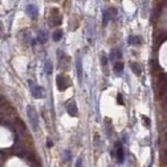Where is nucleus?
Listing matches in <instances>:
<instances>
[{
  "mask_svg": "<svg viewBox=\"0 0 167 167\" xmlns=\"http://www.w3.org/2000/svg\"><path fill=\"white\" fill-rule=\"evenodd\" d=\"M26 112H27L28 120H29L32 129H37L39 127V116H38L37 111L32 107V105H27V107H26Z\"/></svg>",
  "mask_w": 167,
  "mask_h": 167,
  "instance_id": "obj_1",
  "label": "nucleus"
},
{
  "mask_svg": "<svg viewBox=\"0 0 167 167\" xmlns=\"http://www.w3.org/2000/svg\"><path fill=\"white\" fill-rule=\"evenodd\" d=\"M32 94L35 98H42L45 95V90L40 86H32Z\"/></svg>",
  "mask_w": 167,
  "mask_h": 167,
  "instance_id": "obj_2",
  "label": "nucleus"
},
{
  "mask_svg": "<svg viewBox=\"0 0 167 167\" xmlns=\"http://www.w3.org/2000/svg\"><path fill=\"white\" fill-rule=\"evenodd\" d=\"M116 158H117L118 163H122L124 161V151L120 142L116 143Z\"/></svg>",
  "mask_w": 167,
  "mask_h": 167,
  "instance_id": "obj_3",
  "label": "nucleus"
},
{
  "mask_svg": "<svg viewBox=\"0 0 167 167\" xmlns=\"http://www.w3.org/2000/svg\"><path fill=\"white\" fill-rule=\"evenodd\" d=\"M56 85H58L59 90L63 91V90L67 89V87L69 86V84H68L65 76L62 75V74H60V75L56 76Z\"/></svg>",
  "mask_w": 167,
  "mask_h": 167,
  "instance_id": "obj_4",
  "label": "nucleus"
},
{
  "mask_svg": "<svg viewBox=\"0 0 167 167\" xmlns=\"http://www.w3.org/2000/svg\"><path fill=\"white\" fill-rule=\"evenodd\" d=\"M26 13H27V15L32 19H36L37 16H38V8H37V6L32 5V4H29V5H27V8H26Z\"/></svg>",
  "mask_w": 167,
  "mask_h": 167,
  "instance_id": "obj_5",
  "label": "nucleus"
},
{
  "mask_svg": "<svg viewBox=\"0 0 167 167\" xmlns=\"http://www.w3.org/2000/svg\"><path fill=\"white\" fill-rule=\"evenodd\" d=\"M67 112L70 116H72V117L77 115V107H76L75 102H70V104L67 105Z\"/></svg>",
  "mask_w": 167,
  "mask_h": 167,
  "instance_id": "obj_6",
  "label": "nucleus"
},
{
  "mask_svg": "<svg viewBox=\"0 0 167 167\" xmlns=\"http://www.w3.org/2000/svg\"><path fill=\"white\" fill-rule=\"evenodd\" d=\"M76 72H77L78 80H82V77H83V64H82V60H80V56L76 58Z\"/></svg>",
  "mask_w": 167,
  "mask_h": 167,
  "instance_id": "obj_7",
  "label": "nucleus"
},
{
  "mask_svg": "<svg viewBox=\"0 0 167 167\" xmlns=\"http://www.w3.org/2000/svg\"><path fill=\"white\" fill-rule=\"evenodd\" d=\"M121 58H122V53L119 49H113L111 51V53H110V59H111L112 61L120 60Z\"/></svg>",
  "mask_w": 167,
  "mask_h": 167,
  "instance_id": "obj_8",
  "label": "nucleus"
},
{
  "mask_svg": "<svg viewBox=\"0 0 167 167\" xmlns=\"http://www.w3.org/2000/svg\"><path fill=\"white\" fill-rule=\"evenodd\" d=\"M129 65H131V69L133 70V72L136 74V75H140V74L142 73V69H141V67H140V65L138 63L132 62Z\"/></svg>",
  "mask_w": 167,
  "mask_h": 167,
  "instance_id": "obj_9",
  "label": "nucleus"
},
{
  "mask_svg": "<svg viewBox=\"0 0 167 167\" xmlns=\"http://www.w3.org/2000/svg\"><path fill=\"white\" fill-rule=\"evenodd\" d=\"M48 40V36H47V34H46L44 30H40L39 32V34H38V41L40 42L41 44H44V43H46Z\"/></svg>",
  "mask_w": 167,
  "mask_h": 167,
  "instance_id": "obj_10",
  "label": "nucleus"
},
{
  "mask_svg": "<svg viewBox=\"0 0 167 167\" xmlns=\"http://www.w3.org/2000/svg\"><path fill=\"white\" fill-rule=\"evenodd\" d=\"M44 71H45L46 74L50 75L53 71V68H52V64L50 61H46L45 64H44Z\"/></svg>",
  "mask_w": 167,
  "mask_h": 167,
  "instance_id": "obj_11",
  "label": "nucleus"
},
{
  "mask_svg": "<svg viewBox=\"0 0 167 167\" xmlns=\"http://www.w3.org/2000/svg\"><path fill=\"white\" fill-rule=\"evenodd\" d=\"M141 38L137 36H132L129 38V45H139L141 44Z\"/></svg>",
  "mask_w": 167,
  "mask_h": 167,
  "instance_id": "obj_12",
  "label": "nucleus"
},
{
  "mask_svg": "<svg viewBox=\"0 0 167 167\" xmlns=\"http://www.w3.org/2000/svg\"><path fill=\"white\" fill-rule=\"evenodd\" d=\"M62 37H63V32L61 29L56 30V32H53V35H52V38H53V40L56 42L60 41L61 39H62Z\"/></svg>",
  "mask_w": 167,
  "mask_h": 167,
  "instance_id": "obj_13",
  "label": "nucleus"
},
{
  "mask_svg": "<svg viewBox=\"0 0 167 167\" xmlns=\"http://www.w3.org/2000/svg\"><path fill=\"white\" fill-rule=\"evenodd\" d=\"M114 71L116 72V73H121L122 71H123V64L120 63V62H117L114 65Z\"/></svg>",
  "mask_w": 167,
  "mask_h": 167,
  "instance_id": "obj_14",
  "label": "nucleus"
},
{
  "mask_svg": "<svg viewBox=\"0 0 167 167\" xmlns=\"http://www.w3.org/2000/svg\"><path fill=\"white\" fill-rule=\"evenodd\" d=\"M107 12H108V15H109L110 18H114L115 16H117V10L114 8H110Z\"/></svg>",
  "mask_w": 167,
  "mask_h": 167,
  "instance_id": "obj_15",
  "label": "nucleus"
},
{
  "mask_svg": "<svg viewBox=\"0 0 167 167\" xmlns=\"http://www.w3.org/2000/svg\"><path fill=\"white\" fill-rule=\"evenodd\" d=\"M100 62H102V66H105L108 64V58L105 56V54L102 53V56H100Z\"/></svg>",
  "mask_w": 167,
  "mask_h": 167,
  "instance_id": "obj_16",
  "label": "nucleus"
},
{
  "mask_svg": "<svg viewBox=\"0 0 167 167\" xmlns=\"http://www.w3.org/2000/svg\"><path fill=\"white\" fill-rule=\"evenodd\" d=\"M109 19H110V17H109V15H108V12L107 11H105L104 12V21H102L104 22V25H105V24L108 23V20H109Z\"/></svg>",
  "mask_w": 167,
  "mask_h": 167,
  "instance_id": "obj_17",
  "label": "nucleus"
},
{
  "mask_svg": "<svg viewBox=\"0 0 167 167\" xmlns=\"http://www.w3.org/2000/svg\"><path fill=\"white\" fill-rule=\"evenodd\" d=\"M117 100H118V104L119 105H123V98H122V95L120 93L117 95Z\"/></svg>",
  "mask_w": 167,
  "mask_h": 167,
  "instance_id": "obj_18",
  "label": "nucleus"
},
{
  "mask_svg": "<svg viewBox=\"0 0 167 167\" xmlns=\"http://www.w3.org/2000/svg\"><path fill=\"white\" fill-rule=\"evenodd\" d=\"M65 155H66V160H70V159H71V153H70L68 150L65 151Z\"/></svg>",
  "mask_w": 167,
  "mask_h": 167,
  "instance_id": "obj_19",
  "label": "nucleus"
},
{
  "mask_svg": "<svg viewBox=\"0 0 167 167\" xmlns=\"http://www.w3.org/2000/svg\"><path fill=\"white\" fill-rule=\"evenodd\" d=\"M52 145H53L52 141H51V140L48 139V140H47V146H48V147H52Z\"/></svg>",
  "mask_w": 167,
  "mask_h": 167,
  "instance_id": "obj_20",
  "label": "nucleus"
},
{
  "mask_svg": "<svg viewBox=\"0 0 167 167\" xmlns=\"http://www.w3.org/2000/svg\"><path fill=\"white\" fill-rule=\"evenodd\" d=\"M143 119H144V120H145L146 124H148V125H149V124H150V120H149V118H146V117H145V116H144V117H143Z\"/></svg>",
  "mask_w": 167,
  "mask_h": 167,
  "instance_id": "obj_21",
  "label": "nucleus"
},
{
  "mask_svg": "<svg viewBox=\"0 0 167 167\" xmlns=\"http://www.w3.org/2000/svg\"><path fill=\"white\" fill-rule=\"evenodd\" d=\"M164 159H165V160H167V148H166L165 153H164Z\"/></svg>",
  "mask_w": 167,
  "mask_h": 167,
  "instance_id": "obj_22",
  "label": "nucleus"
},
{
  "mask_svg": "<svg viewBox=\"0 0 167 167\" xmlns=\"http://www.w3.org/2000/svg\"><path fill=\"white\" fill-rule=\"evenodd\" d=\"M80 164H82V161H80V160H78V162H76V166H80Z\"/></svg>",
  "mask_w": 167,
  "mask_h": 167,
  "instance_id": "obj_23",
  "label": "nucleus"
},
{
  "mask_svg": "<svg viewBox=\"0 0 167 167\" xmlns=\"http://www.w3.org/2000/svg\"><path fill=\"white\" fill-rule=\"evenodd\" d=\"M165 137H166V139H167V131H166V133H165Z\"/></svg>",
  "mask_w": 167,
  "mask_h": 167,
  "instance_id": "obj_24",
  "label": "nucleus"
}]
</instances>
